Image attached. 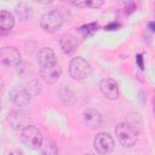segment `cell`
Here are the masks:
<instances>
[{
    "label": "cell",
    "instance_id": "14",
    "mask_svg": "<svg viewBox=\"0 0 155 155\" xmlns=\"http://www.w3.org/2000/svg\"><path fill=\"white\" fill-rule=\"evenodd\" d=\"M15 27V17L7 10H0V30L10 31Z\"/></svg>",
    "mask_w": 155,
    "mask_h": 155
},
{
    "label": "cell",
    "instance_id": "2",
    "mask_svg": "<svg viewBox=\"0 0 155 155\" xmlns=\"http://www.w3.org/2000/svg\"><path fill=\"white\" fill-rule=\"evenodd\" d=\"M92 68L90 63L82 57H75L69 63V74L75 80H84L90 76Z\"/></svg>",
    "mask_w": 155,
    "mask_h": 155
},
{
    "label": "cell",
    "instance_id": "4",
    "mask_svg": "<svg viewBox=\"0 0 155 155\" xmlns=\"http://www.w3.org/2000/svg\"><path fill=\"white\" fill-rule=\"evenodd\" d=\"M21 139L30 149H39L40 144L42 142V136L39 128H36L33 125H28L21 131Z\"/></svg>",
    "mask_w": 155,
    "mask_h": 155
},
{
    "label": "cell",
    "instance_id": "20",
    "mask_svg": "<svg viewBox=\"0 0 155 155\" xmlns=\"http://www.w3.org/2000/svg\"><path fill=\"white\" fill-rule=\"evenodd\" d=\"M71 4L74 6H78V7H85L86 6V1H73Z\"/></svg>",
    "mask_w": 155,
    "mask_h": 155
},
{
    "label": "cell",
    "instance_id": "22",
    "mask_svg": "<svg viewBox=\"0 0 155 155\" xmlns=\"http://www.w3.org/2000/svg\"><path fill=\"white\" fill-rule=\"evenodd\" d=\"M117 27H119L117 24L113 23V24H110V25H107V27H105V30H115Z\"/></svg>",
    "mask_w": 155,
    "mask_h": 155
},
{
    "label": "cell",
    "instance_id": "1",
    "mask_svg": "<svg viewBox=\"0 0 155 155\" xmlns=\"http://www.w3.org/2000/svg\"><path fill=\"white\" fill-rule=\"evenodd\" d=\"M115 134L119 139V142L125 145V147H132L136 144L137 138H138V132L137 130L127 124V122H120L115 127Z\"/></svg>",
    "mask_w": 155,
    "mask_h": 155
},
{
    "label": "cell",
    "instance_id": "17",
    "mask_svg": "<svg viewBox=\"0 0 155 155\" xmlns=\"http://www.w3.org/2000/svg\"><path fill=\"white\" fill-rule=\"evenodd\" d=\"M97 30V24L96 23H90V24H86V25H82L79 28V31L84 35V36H88L91 34H93L94 31Z\"/></svg>",
    "mask_w": 155,
    "mask_h": 155
},
{
    "label": "cell",
    "instance_id": "15",
    "mask_svg": "<svg viewBox=\"0 0 155 155\" xmlns=\"http://www.w3.org/2000/svg\"><path fill=\"white\" fill-rule=\"evenodd\" d=\"M40 151L41 155H57L58 148L54 140H52L51 138H42V142L40 144Z\"/></svg>",
    "mask_w": 155,
    "mask_h": 155
},
{
    "label": "cell",
    "instance_id": "16",
    "mask_svg": "<svg viewBox=\"0 0 155 155\" xmlns=\"http://www.w3.org/2000/svg\"><path fill=\"white\" fill-rule=\"evenodd\" d=\"M31 8L27 5V4H24V2H21V4H18L17 6H16V13H17V16L22 19V21H24V19H27L29 16H30V11Z\"/></svg>",
    "mask_w": 155,
    "mask_h": 155
},
{
    "label": "cell",
    "instance_id": "8",
    "mask_svg": "<svg viewBox=\"0 0 155 155\" xmlns=\"http://www.w3.org/2000/svg\"><path fill=\"white\" fill-rule=\"evenodd\" d=\"M10 98L17 107H25L30 102V93L21 86H15L10 91Z\"/></svg>",
    "mask_w": 155,
    "mask_h": 155
},
{
    "label": "cell",
    "instance_id": "3",
    "mask_svg": "<svg viewBox=\"0 0 155 155\" xmlns=\"http://www.w3.org/2000/svg\"><path fill=\"white\" fill-rule=\"evenodd\" d=\"M63 15L59 11H48L41 16L40 25L47 33H54L63 24Z\"/></svg>",
    "mask_w": 155,
    "mask_h": 155
},
{
    "label": "cell",
    "instance_id": "23",
    "mask_svg": "<svg viewBox=\"0 0 155 155\" xmlns=\"http://www.w3.org/2000/svg\"><path fill=\"white\" fill-rule=\"evenodd\" d=\"M0 110H1V101H0Z\"/></svg>",
    "mask_w": 155,
    "mask_h": 155
},
{
    "label": "cell",
    "instance_id": "5",
    "mask_svg": "<svg viewBox=\"0 0 155 155\" xmlns=\"http://www.w3.org/2000/svg\"><path fill=\"white\" fill-rule=\"evenodd\" d=\"M114 147H115L114 138L110 134H108V133L101 132L93 139V148L97 151V154H99V155H108V154H110L113 151Z\"/></svg>",
    "mask_w": 155,
    "mask_h": 155
},
{
    "label": "cell",
    "instance_id": "18",
    "mask_svg": "<svg viewBox=\"0 0 155 155\" xmlns=\"http://www.w3.org/2000/svg\"><path fill=\"white\" fill-rule=\"evenodd\" d=\"M104 2L102 0H91V1H86V6L92 7V8H98L103 5Z\"/></svg>",
    "mask_w": 155,
    "mask_h": 155
},
{
    "label": "cell",
    "instance_id": "19",
    "mask_svg": "<svg viewBox=\"0 0 155 155\" xmlns=\"http://www.w3.org/2000/svg\"><path fill=\"white\" fill-rule=\"evenodd\" d=\"M136 10V4L133 2V1H127V2H125V11H126V13H131V12H133Z\"/></svg>",
    "mask_w": 155,
    "mask_h": 155
},
{
    "label": "cell",
    "instance_id": "9",
    "mask_svg": "<svg viewBox=\"0 0 155 155\" xmlns=\"http://www.w3.org/2000/svg\"><path fill=\"white\" fill-rule=\"evenodd\" d=\"M62 74V68L56 63L52 65H47V67H42L40 69V75L42 78V80L46 84H53L56 82L59 76Z\"/></svg>",
    "mask_w": 155,
    "mask_h": 155
},
{
    "label": "cell",
    "instance_id": "12",
    "mask_svg": "<svg viewBox=\"0 0 155 155\" xmlns=\"http://www.w3.org/2000/svg\"><path fill=\"white\" fill-rule=\"evenodd\" d=\"M59 46L62 48V51L65 53V54H71L76 51L78 48V40L74 35L67 33V34H63L59 39Z\"/></svg>",
    "mask_w": 155,
    "mask_h": 155
},
{
    "label": "cell",
    "instance_id": "10",
    "mask_svg": "<svg viewBox=\"0 0 155 155\" xmlns=\"http://www.w3.org/2000/svg\"><path fill=\"white\" fill-rule=\"evenodd\" d=\"M36 61H38L39 65L42 68V67L56 64L57 63V57H56V53H54V51L52 48L42 47L36 54Z\"/></svg>",
    "mask_w": 155,
    "mask_h": 155
},
{
    "label": "cell",
    "instance_id": "21",
    "mask_svg": "<svg viewBox=\"0 0 155 155\" xmlns=\"http://www.w3.org/2000/svg\"><path fill=\"white\" fill-rule=\"evenodd\" d=\"M142 61H143L142 54H138V56H137V62H138V65H139V68H140V69H144V68H143V62H142Z\"/></svg>",
    "mask_w": 155,
    "mask_h": 155
},
{
    "label": "cell",
    "instance_id": "6",
    "mask_svg": "<svg viewBox=\"0 0 155 155\" xmlns=\"http://www.w3.org/2000/svg\"><path fill=\"white\" fill-rule=\"evenodd\" d=\"M0 63L5 67H17L21 63V53L13 46L0 48Z\"/></svg>",
    "mask_w": 155,
    "mask_h": 155
},
{
    "label": "cell",
    "instance_id": "24",
    "mask_svg": "<svg viewBox=\"0 0 155 155\" xmlns=\"http://www.w3.org/2000/svg\"><path fill=\"white\" fill-rule=\"evenodd\" d=\"M85 155H93V154H85Z\"/></svg>",
    "mask_w": 155,
    "mask_h": 155
},
{
    "label": "cell",
    "instance_id": "7",
    "mask_svg": "<svg viewBox=\"0 0 155 155\" xmlns=\"http://www.w3.org/2000/svg\"><path fill=\"white\" fill-rule=\"evenodd\" d=\"M99 90L103 96L110 101H115L119 98V85L115 80L105 78L99 82Z\"/></svg>",
    "mask_w": 155,
    "mask_h": 155
},
{
    "label": "cell",
    "instance_id": "13",
    "mask_svg": "<svg viewBox=\"0 0 155 155\" xmlns=\"http://www.w3.org/2000/svg\"><path fill=\"white\" fill-rule=\"evenodd\" d=\"M8 121L13 128H24L28 126V116L22 111H13L8 115Z\"/></svg>",
    "mask_w": 155,
    "mask_h": 155
},
{
    "label": "cell",
    "instance_id": "11",
    "mask_svg": "<svg viewBox=\"0 0 155 155\" xmlns=\"http://www.w3.org/2000/svg\"><path fill=\"white\" fill-rule=\"evenodd\" d=\"M82 119H84V122L87 127L90 128H98L102 126V115L98 110L96 109H86L84 111V115H82Z\"/></svg>",
    "mask_w": 155,
    "mask_h": 155
}]
</instances>
